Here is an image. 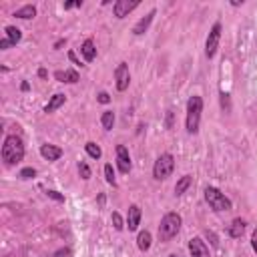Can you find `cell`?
Returning a JSON list of instances; mask_svg holds the SVG:
<instances>
[{"mask_svg": "<svg viewBox=\"0 0 257 257\" xmlns=\"http://www.w3.org/2000/svg\"><path fill=\"white\" fill-rule=\"evenodd\" d=\"M6 36H8V40L12 42V44H16L20 38H22V34H20V31L16 29V27H8L6 29Z\"/></svg>", "mask_w": 257, "mask_h": 257, "instance_id": "cell-22", "label": "cell"}, {"mask_svg": "<svg viewBox=\"0 0 257 257\" xmlns=\"http://www.w3.org/2000/svg\"><path fill=\"white\" fill-rule=\"evenodd\" d=\"M105 177H107V181H109L111 185H115V171H113V165H111V163L105 165Z\"/></svg>", "mask_w": 257, "mask_h": 257, "instance_id": "cell-24", "label": "cell"}, {"mask_svg": "<svg viewBox=\"0 0 257 257\" xmlns=\"http://www.w3.org/2000/svg\"><path fill=\"white\" fill-rule=\"evenodd\" d=\"M139 6V0H117L113 10H115V16L117 18H125L131 10H135Z\"/></svg>", "mask_w": 257, "mask_h": 257, "instance_id": "cell-8", "label": "cell"}, {"mask_svg": "<svg viewBox=\"0 0 257 257\" xmlns=\"http://www.w3.org/2000/svg\"><path fill=\"white\" fill-rule=\"evenodd\" d=\"M100 123H102V127H105L107 131H111L113 125H115V113H113V111H105V113H102Z\"/></svg>", "mask_w": 257, "mask_h": 257, "instance_id": "cell-20", "label": "cell"}, {"mask_svg": "<svg viewBox=\"0 0 257 257\" xmlns=\"http://www.w3.org/2000/svg\"><path fill=\"white\" fill-rule=\"evenodd\" d=\"M153 16H155V10H151V12H149V14L145 16V18H141V20H139V22L135 24V29H133V32H135L137 36H139V34H143V32H145L147 29H149V24H151Z\"/></svg>", "mask_w": 257, "mask_h": 257, "instance_id": "cell-14", "label": "cell"}, {"mask_svg": "<svg viewBox=\"0 0 257 257\" xmlns=\"http://www.w3.org/2000/svg\"><path fill=\"white\" fill-rule=\"evenodd\" d=\"M115 79H117V89L123 93L128 89V83H131V72H128V66L125 63H121L115 70Z\"/></svg>", "mask_w": 257, "mask_h": 257, "instance_id": "cell-7", "label": "cell"}, {"mask_svg": "<svg viewBox=\"0 0 257 257\" xmlns=\"http://www.w3.org/2000/svg\"><path fill=\"white\" fill-rule=\"evenodd\" d=\"M169 257H179V255H175V253H171V255H169Z\"/></svg>", "mask_w": 257, "mask_h": 257, "instance_id": "cell-34", "label": "cell"}, {"mask_svg": "<svg viewBox=\"0 0 257 257\" xmlns=\"http://www.w3.org/2000/svg\"><path fill=\"white\" fill-rule=\"evenodd\" d=\"M64 100H66V96L64 95H55L53 98H50V102L44 107V113H55L61 105H64Z\"/></svg>", "mask_w": 257, "mask_h": 257, "instance_id": "cell-16", "label": "cell"}, {"mask_svg": "<svg viewBox=\"0 0 257 257\" xmlns=\"http://www.w3.org/2000/svg\"><path fill=\"white\" fill-rule=\"evenodd\" d=\"M113 225H115V229L117 231H121L125 225H123V219H121V215L119 213H113Z\"/></svg>", "mask_w": 257, "mask_h": 257, "instance_id": "cell-27", "label": "cell"}, {"mask_svg": "<svg viewBox=\"0 0 257 257\" xmlns=\"http://www.w3.org/2000/svg\"><path fill=\"white\" fill-rule=\"evenodd\" d=\"M48 197H53V199H57V201H63V199H64V197H63V195H59L57 191H48Z\"/></svg>", "mask_w": 257, "mask_h": 257, "instance_id": "cell-30", "label": "cell"}, {"mask_svg": "<svg viewBox=\"0 0 257 257\" xmlns=\"http://www.w3.org/2000/svg\"><path fill=\"white\" fill-rule=\"evenodd\" d=\"M34 175H36V171H34L32 167H29V169H22V171H20V177H22V179H32Z\"/></svg>", "mask_w": 257, "mask_h": 257, "instance_id": "cell-26", "label": "cell"}, {"mask_svg": "<svg viewBox=\"0 0 257 257\" xmlns=\"http://www.w3.org/2000/svg\"><path fill=\"white\" fill-rule=\"evenodd\" d=\"M191 185V175H185V177H181V181H179L177 185H175V193L177 195H183L185 193V189Z\"/></svg>", "mask_w": 257, "mask_h": 257, "instance_id": "cell-21", "label": "cell"}, {"mask_svg": "<svg viewBox=\"0 0 257 257\" xmlns=\"http://www.w3.org/2000/svg\"><path fill=\"white\" fill-rule=\"evenodd\" d=\"M243 233H245V221L243 219H235L233 223H231V227H229V235L239 239Z\"/></svg>", "mask_w": 257, "mask_h": 257, "instance_id": "cell-15", "label": "cell"}, {"mask_svg": "<svg viewBox=\"0 0 257 257\" xmlns=\"http://www.w3.org/2000/svg\"><path fill=\"white\" fill-rule=\"evenodd\" d=\"M201 111H203V100H201V96H191L189 102H187V131H189V133H197V131H199Z\"/></svg>", "mask_w": 257, "mask_h": 257, "instance_id": "cell-3", "label": "cell"}, {"mask_svg": "<svg viewBox=\"0 0 257 257\" xmlns=\"http://www.w3.org/2000/svg\"><path fill=\"white\" fill-rule=\"evenodd\" d=\"M117 163H119L121 173H128V171H131V157H128L127 147H123V145L117 147Z\"/></svg>", "mask_w": 257, "mask_h": 257, "instance_id": "cell-9", "label": "cell"}, {"mask_svg": "<svg viewBox=\"0 0 257 257\" xmlns=\"http://www.w3.org/2000/svg\"><path fill=\"white\" fill-rule=\"evenodd\" d=\"M205 199H207L209 207L213 211H231V201L215 187H207L205 189Z\"/></svg>", "mask_w": 257, "mask_h": 257, "instance_id": "cell-4", "label": "cell"}, {"mask_svg": "<svg viewBox=\"0 0 257 257\" xmlns=\"http://www.w3.org/2000/svg\"><path fill=\"white\" fill-rule=\"evenodd\" d=\"M173 167H175V161H173V157L169 155V153H165V155H161L159 159H157V163H155V169H153V175H155V179H167V177H171V173H173Z\"/></svg>", "mask_w": 257, "mask_h": 257, "instance_id": "cell-5", "label": "cell"}, {"mask_svg": "<svg viewBox=\"0 0 257 257\" xmlns=\"http://www.w3.org/2000/svg\"><path fill=\"white\" fill-rule=\"evenodd\" d=\"M55 76H57L61 83H76V81H79V74H76L74 70H64V72L59 70Z\"/></svg>", "mask_w": 257, "mask_h": 257, "instance_id": "cell-18", "label": "cell"}, {"mask_svg": "<svg viewBox=\"0 0 257 257\" xmlns=\"http://www.w3.org/2000/svg\"><path fill=\"white\" fill-rule=\"evenodd\" d=\"M81 53H83V57H85V61H87V63L95 61V57H96V48H95V42H93L91 38L83 42V46H81Z\"/></svg>", "mask_w": 257, "mask_h": 257, "instance_id": "cell-13", "label": "cell"}, {"mask_svg": "<svg viewBox=\"0 0 257 257\" xmlns=\"http://www.w3.org/2000/svg\"><path fill=\"white\" fill-rule=\"evenodd\" d=\"M79 173H81L83 179H89V177H91V169H89V165H87L85 161L79 163Z\"/></svg>", "mask_w": 257, "mask_h": 257, "instance_id": "cell-25", "label": "cell"}, {"mask_svg": "<svg viewBox=\"0 0 257 257\" xmlns=\"http://www.w3.org/2000/svg\"><path fill=\"white\" fill-rule=\"evenodd\" d=\"M40 155H42L46 161H57V159H61L63 151H61L59 147H55V145H42V147H40Z\"/></svg>", "mask_w": 257, "mask_h": 257, "instance_id": "cell-12", "label": "cell"}, {"mask_svg": "<svg viewBox=\"0 0 257 257\" xmlns=\"http://www.w3.org/2000/svg\"><path fill=\"white\" fill-rule=\"evenodd\" d=\"M10 44H12V42H10V40H8V38H4V40H2V42H0V48H4V50H6V48H8V46H10Z\"/></svg>", "mask_w": 257, "mask_h": 257, "instance_id": "cell-32", "label": "cell"}, {"mask_svg": "<svg viewBox=\"0 0 257 257\" xmlns=\"http://www.w3.org/2000/svg\"><path fill=\"white\" fill-rule=\"evenodd\" d=\"M251 245H253V251L257 253V229L253 231V235H251Z\"/></svg>", "mask_w": 257, "mask_h": 257, "instance_id": "cell-29", "label": "cell"}, {"mask_svg": "<svg viewBox=\"0 0 257 257\" xmlns=\"http://www.w3.org/2000/svg\"><path fill=\"white\" fill-rule=\"evenodd\" d=\"M219 38H221V24L217 22V24H213V29H211V32L207 36V42H205V55H207L209 59H213L215 53H217Z\"/></svg>", "mask_w": 257, "mask_h": 257, "instance_id": "cell-6", "label": "cell"}, {"mask_svg": "<svg viewBox=\"0 0 257 257\" xmlns=\"http://www.w3.org/2000/svg\"><path fill=\"white\" fill-rule=\"evenodd\" d=\"M98 100H100V102H109L111 98H109V95H107V93H100V95H98Z\"/></svg>", "mask_w": 257, "mask_h": 257, "instance_id": "cell-31", "label": "cell"}, {"mask_svg": "<svg viewBox=\"0 0 257 257\" xmlns=\"http://www.w3.org/2000/svg\"><path fill=\"white\" fill-rule=\"evenodd\" d=\"M189 251H191V257H211L207 245H205L199 237H195V239L189 241Z\"/></svg>", "mask_w": 257, "mask_h": 257, "instance_id": "cell-10", "label": "cell"}, {"mask_svg": "<svg viewBox=\"0 0 257 257\" xmlns=\"http://www.w3.org/2000/svg\"><path fill=\"white\" fill-rule=\"evenodd\" d=\"M81 4H83V2H66V4H64V8H72V6H81Z\"/></svg>", "mask_w": 257, "mask_h": 257, "instance_id": "cell-33", "label": "cell"}, {"mask_svg": "<svg viewBox=\"0 0 257 257\" xmlns=\"http://www.w3.org/2000/svg\"><path fill=\"white\" fill-rule=\"evenodd\" d=\"M137 245H139L141 251H147L151 247V233L149 231H141L139 237H137Z\"/></svg>", "mask_w": 257, "mask_h": 257, "instance_id": "cell-19", "label": "cell"}, {"mask_svg": "<svg viewBox=\"0 0 257 257\" xmlns=\"http://www.w3.org/2000/svg\"><path fill=\"white\" fill-rule=\"evenodd\" d=\"M24 157V145H22V139L16 137V135H10L6 137L4 145H2V159L6 165H16L20 163Z\"/></svg>", "mask_w": 257, "mask_h": 257, "instance_id": "cell-1", "label": "cell"}, {"mask_svg": "<svg viewBox=\"0 0 257 257\" xmlns=\"http://www.w3.org/2000/svg\"><path fill=\"white\" fill-rule=\"evenodd\" d=\"M139 221H141V209H139V205H131V207H128V217H127V227H128V231L139 229Z\"/></svg>", "mask_w": 257, "mask_h": 257, "instance_id": "cell-11", "label": "cell"}, {"mask_svg": "<svg viewBox=\"0 0 257 257\" xmlns=\"http://www.w3.org/2000/svg\"><path fill=\"white\" fill-rule=\"evenodd\" d=\"M179 229H181V215L179 213H167L163 219H161V225H159V239L161 241H171Z\"/></svg>", "mask_w": 257, "mask_h": 257, "instance_id": "cell-2", "label": "cell"}, {"mask_svg": "<svg viewBox=\"0 0 257 257\" xmlns=\"http://www.w3.org/2000/svg\"><path fill=\"white\" fill-rule=\"evenodd\" d=\"M14 16H16V18H24V20H29V18H34V16H36V8H34L32 4H27V6L18 8V10L14 12Z\"/></svg>", "mask_w": 257, "mask_h": 257, "instance_id": "cell-17", "label": "cell"}, {"mask_svg": "<svg viewBox=\"0 0 257 257\" xmlns=\"http://www.w3.org/2000/svg\"><path fill=\"white\" fill-rule=\"evenodd\" d=\"M55 257H70V249H68V247H63V249H59V251L55 253Z\"/></svg>", "mask_w": 257, "mask_h": 257, "instance_id": "cell-28", "label": "cell"}, {"mask_svg": "<svg viewBox=\"0 0 257 257\" xmlns=\"http://www.w3.org/2000/svg\"><path fill=\"white\" fill-rule=\"evenodd\" d=\"M87 153L93 159H100V155H102V151H100V147L96 143H87Z\"/></svg>", "mask_w": 257, "mask_h": 257, "instance_id": "cell-23", "label": "cell"}]
</instances>
